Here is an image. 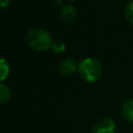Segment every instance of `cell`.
<instances>
[{
  "instance_id": "277c9868",
  "label": "cell",
  "mask_w": 133,
  "mask_h": 133,
  "mask_svg": "<svg viewBox=\"0 0 133 133\" xmlns=\"http://www.w3.org/2000/svg\"><path fill=\"white\" fill-rule=\"evenodd\" d=\"M77 70H78V63L76 62L75 59H73L71 57L63 58L59 62V64H58V71H59V73L61 75H64V76L71 75V74H73Z\"/></svg>"
},
{
  "instance_id": "8fae6325",
  "label": "cell",
  "mask_w": 133,
  "mask_h": 133,
  "mask_svg": "<svg viewBox=\"0 0 133 133\" xmlns=\"http://www.w3.org/2000/svg\"><path fill=\"white\" fill-rule=\"evenodd\" d=\"M11 0H0V8H5L10 4Z\"/></svg>"
},
{
  "instance_id": "7c38bea8",
  "label": "cell",
  "mask_w": 133,
  "mask_h": 133,
  "mask_svg": "<svg viewBox=\"0 0 133 133\" xmlns=\"http://www.w3.org/2000/svg\"><path fill=\"white\" fill-rule=\"evenodd\" d=\"M70 1H73V0H70Z\"/></svg>"
},
{
  "instance_id": "30bf717a",
  "label": "cell",
  "mask_w": 133,
  "mask_h": 133,
  "mask_svg": "<svg viewBox=\"0 0 133 133\" xmlns=\"http://www.w3.org/2000/svg\"><path fill=\"white\" fill-rule=\"evenodd\" d=\"M124 14H125L126 20H127L130 24L133 25V0L127 3V5H126V7H125Z\"/></svg>"
},
{
  "instance_id": "3957f363",
  "label": "cell",
  "mask_w": 133,
  "mask_h": 133,
  "mask_svg": "<svg viewBox=\"0 0 133 133\" xmlns=\"http://www.w3.org/2000/svg\"><path fill=\"white\" fill-rule=\"evenodd\" d=\"M115 122L110 117H103L99 119L92 127L91 133H115Z\"/></svg>"
},
{
  "instance_id": "52a82bcc",
  "label": "cell",
  "mask_w": 133,
  "mask_h": 133,
  "mask_svg": "<svg viewBox=\"0 0 133 133\" xmlns=\"http://www.w3.org/2000/svg\"><path fill=\"white\" fill-rule=\"evenodd\" d=\"M10 73V66L8 61L3 58L0 57V82H3L9 75Z\"/></svg>"
},
{
  "instance_id": "ba28073f",
  "label": "cell",
  "mask_w": 133,
  "mask_h": 133,
  "mask_svg": "<svg viewBox=\"0 0 133 133\" xmlns=\"http://www.w3.org/2000/svg\"><path fill=\"white\" fill-rule=\"evenodd\" d=\"M10 97H11L10 88L3 82H0V104L7 103L10 100Z\"/></svg>"
},
{
  "instance_id": "9c48e42d",
  "label": "cell",
  "mask_w": 133,
  "mask_h": 133,
  "mask_svg": "<svg viewBox=\"0 0 133 133\" xmlns=\"http://www.w3.org/2000/svg\"><path fill=\"white\" fill-rule=\"evenodd\" d=\"M65 49H66V46L62 41H53V43L51 45V50L56 54L63 53L65 51Z\"/></svg>"
},
{
  "instance_id": "7a4b0ae2",
  "label": "cell",
  "mask_w": 133,
  "mask_h": 133,
  "mask_svg": "<svg viewBox=\"0 0 133 133\" xmlns=\"http://www.w3.org/2000/svg\"><path fill=\"white\" fill-rule=\"evenodd\" d=\"M78 73L79 75L89 83L98 81L103 73L102 64L100 61L94 57H86L78 63Z\"/></svg>"
},
{
  "instance_id": "8992f818",
  "label": "cell",
  "mask_w": 133,
  "mask_h": 133,
  "mask_svg": "<svg viewBox=\"0 0 133 133\" xmlns=\"http://www.w3.org/2000/svg\"><path fill=\"white\" fill-rule=\"evenodd\" d=\"M122 114L124 118L130 123H133V99L126 100L122 105Z\"/></svg>"
},
{
  "instance_id": "6da1fadb",
  "label": "cell",
  "mask_w": 133,
  "mask_h": 133,
  "mask_svg": "<svg viewBox=\"0 0 133 133\" xmlns=\"http://www.w3.org/2000/svg\"><path fill=\"white\" fill-rule=\"evenodd\" d=\"M27 45L35 51H47L53 43L51 34L43 28H33L26 34Z\"/></svg>"
},
{
  "instance_id": "5b68a950",
  "label": "cell",
  "mask_w": 133,
  "mask_h": 133,
  "mask_svg": "<svg viewBox=\"0 0 133 133\" xmlns=\"http://www.w3.org/2000/svg\"><path fill=\"white\" fill-rule=\"evenodd\" d=\"M60 16H61V19L63 20V22L68 23V24H71L77 18V9L75 8L74 5L66 4L61 8Z\"/></svg>"
}]
</instances>
